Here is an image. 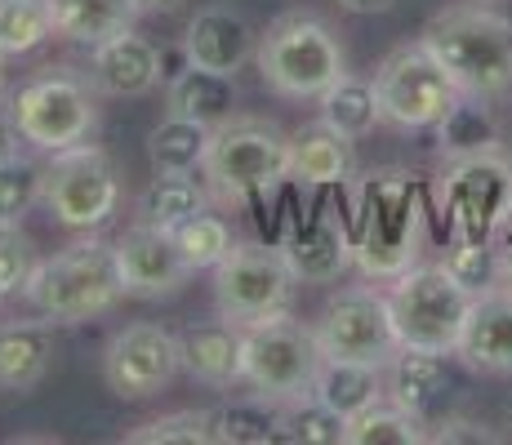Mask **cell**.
<instances>
[{"instance_id": "f35d334b", "label": "cell", "mask_w": 512, "mask_h": 445, "mask_svg": "<svg viewBox=\"0 0 512 445\" xmlns=\"http://www.w3.org/2000/svg\"><path fill=\"white\" fill-rule=\"evenodd\" d=\"M36 259V241L23 232V227H0V303L23 294Z\"/></svg>"}, {"instance_id": "e0dca14e", "label": "cell", "mask_w": 512, "mask_h": 445, "mask_svg": "<svg viewBox=\"0 0 512 445\" xmlns=\"http://www.w3.org/2000/svg\"><path fill=\"white\" fill-rule=\"evenodd\" d=\"M85 76L98 89V98H147L152 89H161V81H170V63H165L161 45L125 27L90 49Z\"/></svg>"}, {"instance_id": "44dd1931", "label": "cell", "mask_w": 512, "mask_h": 445, "mask_svg": "<svg viewBox=\"0 0 512 445\" xmlns=\"http://www.w3.org/2000/svg\"><path fill=\"white\" fill-rule=\"evenodd\" d=\"M455 356L477 374H499V379L512 374V294L504 290L477 294Z\"/></svg>"}, {"instance_id": "83f0119b", "label": "cell", "mask_w": 512, "mask_h": 445, "mask_svg": "<svg viewBox=\"0 0 512 445\" xmlns=\"http://www.w3.org/2000/svg\"><path fill=\"white\" fill-rule=\"evenodd\" d=\"M210 138V125L165 112V121L147 134V165H152V174H201L205 156H210Z\"/></svg>"}, {"instance_id": "ffe728a7", "label": "cell", "mask_w": 512, "mask_h": 445, "mask_svg": "<svg viewBox=\"0 0 512 445\" xmlns=\"http://www.w3.org/2000/svg\"><path fill=\"white\" fill-rule=\"evenodd\" d=\"M388 397L419 414L423 423L441 419L450 397H455V374H450V356L423 352V348H401L397 361L388 365Z\"/></svg>"}, {"instance_id": "5b68a950", "label": "cell", "mask_w": 512, "mask_h": 445, "mask_svg": "<svg viewBox=\"0 0 512 445\" xmlns=\"http://www.w3.org/2000/svg\"><path fill=\"white\" fill-rule=\"evenodd\" d=\"M290 134L268 116H228L214 125L205 178L223 205L268 201L277 187L290 183Z\"/></svg>"}, {"instance_id": "d590c367", "label": "cell", "mask_w": 512, "mask_h": 445, "mask_svg": "<svg viewBox=\"0 0 512 445\" xmlns=\"http://www.w3.org/2000/svg\"><path fill=\"white\" fill-rule=\"evenodd\" d=\"M446 267L455 272L459 285H468L472 294L499 290V272H504V250L499 241H455L446 254Z\"/></svg>"}, {"instance_id": "ba28073f", "label": "cell", "mask_w": 512, "mask_h": 445, "mask_svg": "<svg viewBox=\"0 0 512 445\" xmlns=\"http://www.w3.org/2000/svg\"><path fill=\"white\" fill-rule=\"evenodd\" d=\"M294 290H299V276L277 241H236L214 267V308L241 330L290 316Z\"/></svg>"}, {"instance_id": "b9f144b4", "label": "cell", "mask_w": 512, "mask_h": 445, "mask_svg": "<svg viewBox=\"0 0 512 445\" xmlns=\"http://www.w3.org/2000/svg\"><path fill=\"white\" fill-rule=\"evenodd\" d=\"M183 0H134V9H139V18L143 14H174Z\"/></svg>"}, {"instance_id": "836d02e7", "label": "cell", "mask_w": 512, "mask_h": 445, "mask_svg": "<svg viewBox=\"0 0 512 445\" xmlns=\"http://www.w3.org/2000/svg\"><path fill=\"white\" fill-rule=\"evenodd\" d=\"M170 236H174V245H179L183 263L192 267V272H214V267L223 263V254L236 245L228 219H219V214H210V210L192 214V219L179 223Z\"/></svg>"}, {"instance_id": "8992f818", "label": "cell", "mask_w": 512, "mask_h": 445, "mask_svg": "<svg viewBox=\"0 0 512 445\" xmlns=\"http://www.w3.org/2000/svg\"><path fill=\"white\" fill-rule=\"evenodd\" d=\"M9 112L36 152H63V147L94 143L98 134V89L76 67H45L41 76L23 81L9 94Z\"/></svg>"}, {"instance_id": "f6af8a7d", "label": "cell", "mask_w": 512, "mask_h": 445, "mask_svg": "<svg viewBox=\"0 0 512 445\" xmlns=\"http://www.w3.org/2000/svg\"><path fill=\"white\" fill-rule=\"evenodd\" d=\"M508 428H512V401H508Z\"/></svg>"}, {"instance_id": "e575fe53", "label": "cell", "mask_w": 512, "mask_h": 445, "mask_svg": "<svg viewBox=\"0 0 512 445\" xmlns=\"http://www.w3.org/2000/svg\"><path fill=\"white\" fill-rule=\"evenodd\" d=\"M45 165H36L32 156H5L0 161V227H18L32 214V205L41 201Z\"/></svg>"}, {"instance_id": "6da1fadb", "label": "cell", "mask_w": 512, "mask_h": 445, "mask_svg": "<svg viewBox=\"0 0 512 445\" xmlns=\"http://www.w3.org/2000/svg\"><path fill=\"white\" fill-rule=\"evenodd\" d=\"M348 227L352 267L366 281H397L423 254V232H428L423 178L410 170H374L352 178Z\"/></svg>"}, {"instance_id": "d4e9b609", "label": "cell", "mask_w": 512, "mask_h": 445, "mask_svg": "<svg viewBox=\"0 0 512 445\" xmlns=\"http://www.w3.org/2000/svg\"><path fill=\"white\" fill-rule=\"evenodd\" d=\"M165 112L201 121L214 130V125H223L228 116H236V76H219V72L183 63L179 72L165 81Z\"/></svg>"}, {"instance_id": "f1b7e54d", "label": "cell", "mask_w": 512, "mask_h": 445, "mask_svg": "<svg viewBox=\"0 0 512 445\" xmlns=\"http://www.w3.org/2000/svg\"><path fill=\"white\" fill-rule=\"evenodd\" d=\"M134 210H139L143 223L174 232V227L187 223L192 214L210 210V187L196 174H152V183L139 192Z\"/></svg>"}, {"instance_id": "7bdbcfd3", "label": "cell", "mask_w": 512, "mask_h": 445, "mask_svg": "<svg viewBox=\"0 0 512 445\" xmlns=\"http://www.w3.org/2000/svg\"><path fill=\"white\" fill-rule=\"evenodd\" d=\"M499 290L512 294V241L504 245V272H499Z\"/></svg>"}, {"instance_id": "d6986e66", "label": "cell", "mask_w": 512, "mask_h": 445, "mask_svg": "<svg viewBox=\"0 0 512 445\" xmlns=\"http://www.w3.org/2000/svg\"><path fill=\"white\" fill-rule=\"evenodd\" d=\"M290 183L308 192H334L352 187L357 178V138L330 130L326 121H312L290 134Z\"/></svg>"}, {"instance_id": "603a6c76", "label": "cell", "mask_w": 512, "mask_h": 445, "mask_svg": "<svg viewBox=\"0 0 512 445\" xmlns=\"http://www.w3.org/2000/svg\"><path fill=\"white\" fill-rule=\"evenodd\" d=\"M54 370V325L45 316L0 321V392H32Z\"/></svg>"}, {"instance_id": "7c38bea8", "label": "cell", "mask_w": 512, "mask_h": 445, "mask_svg": "<svg viewBox=\"0 0 512 445\" xmlns=\"http://www.w3.org/2000/svg\"><path fill=\"white\" fill-rule=\"evenodd\" d=\"M374 94H379L383 125H392L401 134H419V130H437V121L459 98V85L432 58L428 45L406 41L388 49L383 63L374 67Z\"/></svg>"}, {"instance_id": "7402d4cb", "label": "cell", "mask_w": 512, "mask_h": 445, "mask_svg": "<svg viewBox=\"0 0 512 445\" xmlns=\"http://www.w3.org/2000/svg\"><path fill=\"white\" fill-rule=\"evenodd\" d=\"M183 343V370L192 383L228 392L241 383V352H245V330L232 321H205V325H187L179 334Z\"/></svg>"}, {"instance_id": "277c9868", "label": "cell", "mask_w": 512, "mask_h": 445, "mask_svg": "<svg viewBox=\"0 0 512 445\" xmlns=\"http://www.w3.org/2000/svg\"><path fill=\"white\" fill-rule=\"evenodd\" d=\"M254 67H259L263 85L272 94L308 103V98H321L334 81L348 76V54H343L339 32L326 18L294 9V14L272 18L268 32L259 36Z\"/></svg>"}, {"instance_id": "7a4b0ae2", "label": "cell", "mask_w": 512, "mask_h": 445, "mask_svg": "<svg viewBox=\"0 0 512 445\" xmlns=\"http://www.w3.org/2000/svg\"><path fill=\"white\" fill-rule=\"evenodd\" d=\"M125 299L116 250L98 232H85L67 250L49 254L32 267L23 285V303L49 325H85L98 321Z\"/></svg>"}, {"instance_id": "ee69618b", "label": "cell", "mask_w": 512, "mask_h": 445, "mask_svg": "<svg viewBox=\"0 0 512 445\" xmlns=\"http://www.w3.org/2000/svg\"><path fill=\"white\" fill-rule=\"evenodd\" d=\"M5 63L9 58H0V103H5Z\"/></svg>"}, {"instance_id": "484cf974", "label": "cell", "mask_w": 512, "mask_h": 445, "mask_svg": "<svg viewBox=\"0 0 512 445\" xmlns=\"http://www.w3.org/2000/svg\"><path fill=\"white\" fill-rule=\"evenodd\" d=\"M504 147V125H499L490 98L459 94L450 112L437 121V156L441 161H464V156H481Z\"/></svg>"}, {"instance_id": "d6a6232c", "label": "cell", "mask_w": 512, "mask_h": 445, "mask_svg": "<svg viewBox=\"0 0 512 445\" xmlns=\"http://www.w3.org/2000/svg\"><path fill=\"white\" fill-rule=\"evenodd\" d=\"M54 41L49 0H0V58H27Z\"/></svg>"}, {"instance_id": "ab89813d", "label": "cell", "mask_w": 512, "mask_h": 445, "mask_svg": "<svg viewBox=\"0 0 512 445\" xmlns=\"http://www.w3.org/2000/svg\"><path fill=\"white\" fill-rule=\"evenodd\" d=\"M18 143H23V134L14 125V112H9V103H0V161L18 156Z\"/></svg>"}, {"instance_id": "60d3db41", "label": "cell", "mask_w": 512, "mask_h": 445, "mask_svg": "<svg viewBox=\"0 0 512 445\" xmlns=\"http://www.w3.org/2000/svg\"><path fill=\"white\" fill-rule=\"evenodd\" d=\"M339 5L348 9V14H388L397 0H339Z\"/></svg>"}, {"instance_id": "4dcf8cb0", "label": "cell", "mask_w": 512, "mask_h": 445, "mask_svg": "<svg viewBox=\"0 0 512 445\" xmlns=\"http://www.w3.org/2000/svg\"><path fill=\"white\" fill-rule=\"evenodd\" d=\"M321 103V121L330 125V130L348 134V138H366L374 134V125H383V112H379V94H374V76H343V81H334L326 94L317 98Z\"/></svg>"}, {"instance_id": "4fadbf2b", "label": "cell", "mask_w": 512, "mask_h": 445, "mask_svg": "<svg viewBox=\"0 0 512 445\" xmlns=\"http://www.w3.org/2000/svg\"><path fill=\"white\" fill-rule=\"evenodd\" d=\"M312 330L326 361H361L388 370L401 352L388 294H379L374 285H343L339 294H330Z\"/></svg>"}, {"instance_id": "8d00e7d4", "label": "cell", "mask_w": 512, "mask_h": 445, "mask_svg": "<svg viewBox=\"0 0 512 445\" xmlns=\"http://www.w3.org/2000/svg\"><path fill=\"white\" fill-rule=\"evenodd\" d=\"M130 445H210V410H174L161 419H147L143 428L125 432Z\"/></svg>"}, {"instance_id": "ac0fdd59", "label": "cell", "mask_w": 512, "mask_h": 445, "mask_svg": "<svg viewBox=\"0 0 512 445\" xmlns=\"http://www.w3.org/2000/svg\"><path fill=\"white\" fill-rule=\"evenodd\" d=\"M254 49H259V32H254L250 18L236 5H228V0H214V5L196 9V14L187 18L183 41H179L183 63L219 72V76H236L254 58Z\"/></svg>"}, {"instance_id": "2e32d148", "label": "cell", "mask_w": 512, "mask_h": 445, "mask_svg": "<svg viewBox=\"0 0 512 445\" xmlns=\"http://www.w3.org/2000/svg\"><path fill=\"white\" fill-rule=\"evenodd\" d=\"M112 250H116V272H121L125 299H165V294H179L183 281L192 276L174 236L143 219L125 227L112 241Z\"/></svg>"}, {"instance_id": "3957f363", "label": "cell", "mask_w": 512, "mask_h": 445, "mask_svg": "<svg viewBox=\"0 0 512 445\" xmlns=\"http://www.w3.org/2000/svg\"><path fill=\"white\" fill-rule=\"evenodd\" d=\"M419 41L432 49L459 94L504 98L512 94V18L486 5H450L428 18Z\"/></svg>"}, {"instance_id": "9a60e30c", "label": "cell", "mask_w": 512, "mask_h": 445, "mask_svg": "<svg viewBox=\"0 0 512 445\" xmlns=\"http://www.w3.org/2000/svg\"><path fill=\"white\" fill-rule=\"evenodd\" d=\"M343 214L348 210H339L334 201H321L317 210L294 214L285 232L272 236L290 259L299 285H334L352 267V227Z\"/></svg>"}, {"instance_id": "cb8c5ba5", "label": "cell", "mask_w": 512, "mask_h": 445, "mask_svg": "<svg viewBox=\"0 0 512 445\" xmlns=\"http://www.w3.org/2000/svg\"><path fill=\"white\" fill-rule=\"evenodd\" d=\"M210 432L219 445H277L290 441V405L245 392L210 410Z\"/></svg>"}, {"instance_id": "9c48e42d", "label": "cell", "mask_w": 512, "mask_h": 445, "mask_svg": "<svg viewBox=\"0 0 512 445\" xmlns=\"http://www.w3.org/2000/svg\"><path fill=\"white\" fill-rule=\"evenodd\" d=\"M450 241H499L512 227V156L504 147L446 161L437 183Z\"/></svg>"}, {"instance_id": "74e56055", "label": "cell", "mask_w": 512, "mask_h": 445, "mask_svg": "<svg viewBox=\"0 0 512 445\" xmlns=\"http://www.w3.org/2000/svg\"><path fill=\"white\" fill-rule=\"evenodd\" d=\"M348 437V419L339 410H330L326 401L303 397L290 405V441L299 445H343Z\"/></svg>"}, {"instance_id": "5bb4252c", "label": "cell", "mask_w": 512, "mask_h": 445, "mask_svg": "<svg viewBox=\"0 0 512 445\" xmlns=\"http://www.w3.org/2000/svg\"><path fill=\"white\" fill-rule=\"evenodd\" d=\"M183 343L161 321H130L103 348V383L121 401H152L179 379Z\"/></svg>"}, {"instance_id": "1f68e13d", "label": "cell", "mask_w": 512, "mask_h": 445, "mask_svg": "<svg viewBox=\"0 0 512 445\" xmlns=\"http://www.w3.org/2000/svg\"><path fill=\"white\" fill-rule=\"evenodd\" d=\"M419 441H428V423L392 397H379L361 414H352L348 437H343V445H419Z\"/></svg>"}, {"instance_id": "4316f807", "label": "cell", "mask_w": 512, "mask_h": 445, "mask_svg": "<svg viewBox=\"0 0 512 445\" xmlns=\"http://www.w3.org/2000/svg\"><path fill=\"white\" fill-rule=\"evenodd\" d=\"M49 14H54L58 41L94 49L107 36L134 27L139 9H134V0H49Z\"/></svg>"}, {"instance_id": "30bf717a", "label": "cell", "mask_w": 512, "mask_h": 445, "mask_svg": "<svg viewBox=\"0 0 512 445\" xmlns=\"http://www.w3.org/2000/svg\"><path fill=\"white\" fill-rule=\"evenodd\" d=\"M41 205L67 232H98L121 210V170L98 143L49 152Z\"/></svg>"}, {"instance_id": "52a82bcc", "label": "cell", "mask_w": 512, "mask_h": 445, "mask_svg": "<svg viewBox=\"0 0 512 445\" xmlns=\"http://www.w3.org/2000/svg\"><path fill=\"white\" fill-rule=\"evenodd\" d=\"M472 303H477V294L468 285H459L446 263H423V259L406 267L388 290V308L392 321H397L401 348H423L441 356H455Z\"/></svg>"}, {"instance_id": "f546056e", "label": "cell", "mask_w": 512, "mask_h": 445, "mask_svg": "<svg viewBox=\"0 0 512 445\" xmlns=\"http://www.w3.org/2000/svg\"><path fill=\"white\" fill-rule=\"evenodd\" d=\"M383 374L388 370H379V365H361V361H321L317 383H312V397L326 401L330 410H339L343 419H352V414H361L379 397H388Z\"/></svg>"}, {"instance_id": "8fae6325", "label": "cell", "mask_w": 512, "mask_h": 445, "mask_svg": "<svg viewBox=\"0 0 512 445\" xmlns=\"http://www.w3.org/2000/svg\"><path fill=\"white\" fill-rule=\"evenodd\" d=\"M321 343L317 330L294 316H277L263 325H245V352H241V383L250 392L281 405L312 397V383L321 370Z\"/></svg>"}]
</instances>
